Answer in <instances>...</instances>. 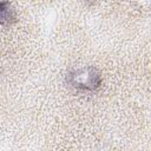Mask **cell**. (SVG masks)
<instances>
[{"label": "cell", "instance_id": "7a4b0ae2", "mask_svg": "<svg viewBox=\"0 0 151 151\" xmlns=\"http://www.w3.org/2000/svg\"><path fill=\"white\" fill-rule=\"evenodd\" d=\"M14 20V12L8 1H0V25L7 26Z\"/></svg>", "mask_w": 151, "mask_h": 151}, {"label": "cell", "instance_id": "6da1fadb", "mask_svg": "<svg viewBox=\"0 0 151 151\" xmlns=\"http://www.w3.org/2000/svg\"><path fill=\"white\" fill-rule=\"evenodd\" d=\"M67 81L74 88L83 91H94L100 86L101 77L94 67L85 66L70 72L67 76Z\"/></svg>", "mask_w": 151, "mask_h": 151}]
</instances>
